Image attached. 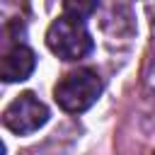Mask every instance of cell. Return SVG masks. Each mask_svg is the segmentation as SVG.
<instances>
[{"label": "cell", "mask_w": 155, "mask_h": 155, "mask_svg": "<svg viewBox=\"0 0 155 155\" xmlns=\"http://www.w3.org/2000/svg\"><path fill=\"white\" fill-rule=\"evenodd\" d=\"M92 10H94V0H65V15H70V17L82 19Z\"/></svg>", "instance_id": "5"}, {"label": "cell", "mask_w": 155, "mask_h": 155, "mask_svg": "<svg viewBox=\"0 0 155 155\" xmlns=\"http://www.w3.org/2000/svg\"><path fill=\"white\" fill-rule=\"evenodd\" d=\"M36 65V56L29 46L24 44H15L12 48L5 51L2 56V65H0V75L5 82H22L31 75Z\"/></svg>", "instance_id": "4"}, {"label": "cell", "mask_w": 155, "mask_h": 155, "mask_svg": "<svg viewBox=\"0 0 155 155\" xmlns=\"http://www.w3.org/2000/svg\"><path fill=\"white\" fill-rule=\"evenodd\" d=\"M153 155H155V153H153Z\"/></svg>", "instance_id": "6"}, {"label": "cell", "mask_w": 155, "mask_h": 155, "mask_svg": "<svg viewBox=\"0 0 155 155\" xmlns=\"http://www.w3.org/2000/svg\"><path fill=\"white\" fill-rule=\"evenodd\" d=\"M46 46L61 61H80L92 51V36L82 19L63 15L46 29Z\"/></svg>", "instance_id": "2"}, {"label": "cell", "mask_w": 155, "mask_h": 155, "mask_svg": "<svg viewBox=\"0 0 155 155\" xmlns=\"http://www.w3.org/2000/svg\"><path fill=\"white\" fill-rule=\"evenodd\" d=\"M48 121V107L34 94V92H22L17 94L2 111V124L7 131L17 136H29L39 131Z\"/></svg>", "instance_id": "3"}, {"label": "cell", "mask_w": 155, "mask_h": 155, "mask_svg": "<svg viewBox=\"0 0 155 155\" xmlns=\"http://www.w3.org/2000/svg\"><path fill=\"white\" fill-rule=\"evenodd\" d=\"M102 94V80L94 70L90 68H78L58 80L53 87V99L56 104L68 111V114H80L90 109Z\"/></svg>", "instance_id": "1"}]
</instances>
